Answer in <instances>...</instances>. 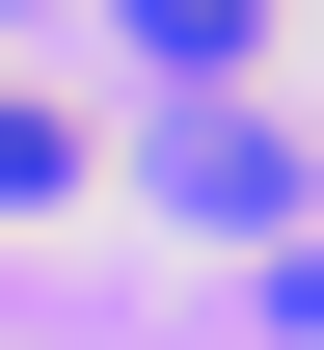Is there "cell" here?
Listing matches in <instances>:
<instances>
[{
  "instance_id": "7a4b0ae2",
  "label": "cell",
  "mask_w": 324,
  "mask_h": 350,
  "mask_svg": "<svg viewBox=\"0 0 324 350\" xmlns=\"http://www.w3.org/2000/svg\"><path fill=\"white\" fill-rule=\"evenodd\" d=\"M136 27L189 54V81H216V54H271V0H136Z\"/></svg>"
},
{
  "instance_id": "6da1fadb",
  "label": "cell",
  "mask_w": 324,
  "mask_h": 350,
  "mask_svg": "<svg viewBox=\"0 0 324 350\" xmlns=\"http://www.w3.org/2000/svg\"><path fill=\"white\" fill-rule=\"evenodd\" d=\"M54 189H82V108H27V81H0V216H54Z\"/></svg>"
}]
</instances>
